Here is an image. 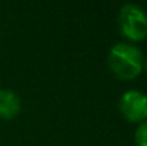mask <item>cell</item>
Returning <instances> with one entry per match:
<instances>
[{
	"mask_svg": "<svg viewBox=\"0 0 147 146\" xmlns=\"http://www.w3.org/2000/svg\"><path fill=\"white\" fill-rule=\"evenodd\" d=\"M109 67L121 80H131L143 70V56L137 48L117 43L109 53Z\"/></svg>",
	"mask_w": 147,
	"mask_h": 146,
	"instance_id": "6da1fadb",
	"label": "cell"
},
{
	"mask_svg": "<svg viewBox=\"0 0 147 146\" xmlns=\"http://www.w3.org/2000/svg\"><path fill=\"white\" fill-rule=\"evenodd\" d=\"M121 33L131 40H142L147 36V13L137 4H126L119 13Z\"/></svg>",
	"mask_w": 147,
	"mask_h": 146,
	"instance_id": "7a4b0ae2",
	"label": "cell"
},
{
	"mask_svg": "<svg viewBox=\"0 0 147 146\" xmlns=\"http://www.w3.org/2000/svg\"><path fill=\"white\" fill-rule=\"evenodd\" d=\"M119 106L121 115L130 122H142L147 117V96L139 90L126 92Z\"/></svg>",
	"mask_w": 147,
	"mask_h": 146,
	"instance_id": "3957f363",
	"label": "cell"
},
{
	"mask_svg": "<svg viewBox=\"0 0 147 146\" xmlns=\"http://www.w3.org/2000/svg\"><path fill=\"white\" fill-rule=\"evenodd\" d=\"M22 109L20 97L10 89H0V117L13 119Z\"/></svg>",
	"mask_w": 147,
	"mask_h": 146,
	"instance_id": "277c9868",
	"label": "cell"
},
{
	"mask_svg": "<svg viewBox=\"0 0 147 146\" xmlns=\"http://www.w3.org/2000/svg\"><path fill=\"white\" fill-rule=\"evenodd\" d=\"M136 143L139 146H147V122H143L136 130Z\"/></svg>",
	"mask_w": 147,
	"mask_h": 146,
	"instance_id": "5b68a950",
	"label": "cell"
},
{
	"mask_svg": "<svg viewBox=\"0 0 147 146\" xmlns=\"http://www.w3.org/2000/svg\"><path fill=\"white\" fill-rule=\"evenodd\" d=\"M144 69H146V72H147V60H146V63H144Z\"/></svg>",
	"mask_w": 147,
	"mask_h": 146,
	"instance_id": "8992f818",
	"label": "cell"
}]
</instances>
